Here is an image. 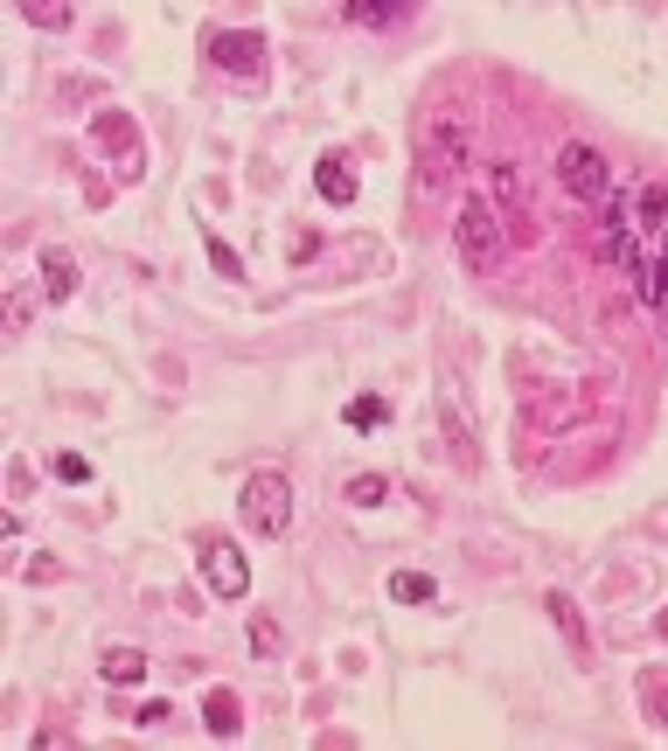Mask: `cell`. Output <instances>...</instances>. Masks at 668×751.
<instances>
[{
  "instance_id": "cell-1",
  "label": "cell",
  "mask_w": 668,
  "mask_h": 751,
  "mask_svg": "<svg viewBox=\"0 0 668 751\" xmlns=\"http://www.w3.org/2000/svg\"><path fill=\"white\" fill-rule=\"evenodd\" d=\"M237 508H244V522L259 529V536H279V529L293 522V487H286V474H251L237 487Z\"/></svg>"
},
{
  "instance_id": "cell-2",
  "label": "cell",
  "mask_w": 668,
  "mask_h": 751,
  "mask_svg": "<svg viewBox=\"0 0 668 751\" xmlns=\"http://www.w3.org/2000/svg\"><path fill=\"white\" fill-rule=\"evenodd\" d=\"M453 244H459V257H467L474 272H487L502 257V216L487 210V202H467V210L453 216Z\"/></svg>"
},
{
  "instance_id": "cell-3",
  "label": "cell",
  "mask_w": 668,
  "mask_h": 751,
  "mask_svg": "<svg viewBox=\"0 0 668 751\" xmlns=\"http://www.w3.org/2000/svg\"><path fill=\"white\" fill-rule=\"evenodd\" d=\"M557 181H564V189H571V195H585V202H599L606 189H613V168H606V153L599 146H564L557 153Z\"/></svg>"
},
{
  "instance_id": "cell-4",
  "label": "cell",
  "mask_w": 668,
  "mask_h": 751,
  "mask_svg": "<svg viewBox=\"0 0 668 751\" xmlns=\"http://www.w3.org/2000/svg\"><path fill=\"white\" fill-rule=\"evenodd\" d=\"M210 63L216 70H237V77H259L265 70V35L259 29H216L210 35Z\"/></svg>"
},
{
  "instance_id": "cell-5",
  "label": "cell",
  "mask_w": 668,
  "mask_h": 751,
  "mask_svg": "<svg viewBox=\"0 0 668 751\" xmlns=\"http://www.w3.org/2000/svg\"><path fill=\"white\" fill-rule=\"evenodd\" d=\"M202 578H210L216 599H244V591H251V564L230 550V542H210V550H202Z\"/></svg>"
},
{
  "instance_id": "cell-6",
  "label": "cell",
  "mask_w": 668,
  "mask_h": 751,
  "mask_svg": "<svg viewBox=\"0 0 668 751\" xmlns=\"http://www.w3.org/2000/svg\"><path fill=\"white\" fill-rule=\"evenodd\" d=\"M202 723H210V738H237V731H244V710H237V696H230V689H216L210 703H202Z\"/></svg>"
},
{
  "instance_id": "cell-7",
  "label": "cell",
  "mask_w": 668,
  "mask_h": 751,
  "mask_svg": "<svg viewBox=\"0 0 668 751\" xmlns=\"http://www.w3.org/2000/svg\"><path fill=\"white\" fill-rule=\"evenodd\" d=\"M42 293L49 300H70L77 293V257L70 251H42Z\"/></svg>"
},
{
  "instance_id": "cell-8",
  "label": "cell",
  "mask_w": 668,
  "mask_h": 751,
  "mask_svg": "<svg viewBox=\"0 0 668 751\" xmlns=\"http://www.w3.org/2000/svg\"><path fill=\"white\" fill-rule=\"evenodd\" d=\"M314 189H321L327 202H355V168H348V161H334V153H327V161L314 168Z\"/></svg>"
},
{
  "instance_id": "cell-9",
  "label": "cell",
  "mask_w": 668,
  "mask_h": 751,
  "mask_svg": "<svg viewBox=\"0 0 668 751\" xmlns=\"http://www.w3.org/2000/svg\"><path fill=\"white\" fill-rule=\"evenodd\" d=\"M98 676H105V682H140L146 676V654H140V647H112V654L98 661Z\"/></svg>"
},
{
  "instance_id": "cell-10",
  "label": "cell",
  "mask_w": 668,
  "mask_h": 751,
  "mask_svg": "<svg viewBox=\"0 0 668 751\" xmlns=\"http://www.w3.org/2000/svg\"><path fill=\"white\" fill-rule=\"evenodd\" d=\"M391 599H404V606H432V599H439V585H432L425 571H391Z\"/></svg>"
},
{
  "instance_id": "cell-11",
  "label": "cell",
  "mask_w": 668,
  "mask_h": 751,
  "mask_svg": "<svg viewBox=\"0 0 668 751\" xmlns=\"http://www.w3.org/2000/svg\"><path fill=\"white\" fill-rule=\"evenodd\" d=\"M550 619H557V627H564V640H571V654H593V640H585V619H578V606L564 599V591H557V599H550Z\"/></svg>"
},
{
  "instance_id": "cell-12",
  "label": "cell",
  "mask_w": 668,
  "mask_h": 751,
  "mask_svg": "<svg viewBox=\"0 0 668 751\" xmlns=\"http://www.w3.org/2000/svg\"><path fill=\"white\" fill-rule=\"evenodd\" d=\"M640 293H648V300H655V306H661V300H668V244H661V251H655V257H648V265H640Z\"/></svg>"
},
{
  "instance_id": "cell-13",
  "label": "cell",
  "mask_w": 668,
  "mask_h": 751,
  "mask_svg": "<svg viewBox=\"0 0 668 751\" xmlns=\"http://www.w3.org/2000/svg\"><path fill=\"white\" fill-rule=\"evenodd\" d=\"M348 425H355V432L391 425V404H383V397H355V404H348Z\"/></svg>"
},
{
  "instance_id": "cell-14",
  "label": "cell",
  "mask_w": 668,
  "mask_h": 751,
  "mask_svg": "<svg viewBox=\"0 0 668 751\" xmlns=\"http://www.w3.org/2000/svg\"><path fill=\"white\" fill-rule=\"evenodd\" d=\"M383 495H391V480H383V474H355V480H348V501H355V508H376Z\"/></svg>"
},
{
  "instance_id": "cell-15",
  "label": "cell",
  "mask_w": 668,
  "mask_h": 751,
  "mask_svg": "<svg viewBox=\"0 0 668 751\" xmlns=\"http://www.w3.org/2000/svg\"><path fill=\"white\" fill-rule=\"evenodd\" d=\"M251 654H259V661L279 654V627H272V619H251Z\"/></svg>"
},
{
  "instance_id": "cell-16",
  "label": "cell",
  "mask_w": 668,
  "mask_h": 751,
  "mask_svg": "<svg viewBox=\"0 0 668 751\" xmlns=\"http://www.w3.org/2000/svg\"><path fill=\"white\" fill-rule=\"evenodd\" d=\"M640 223H661L668 216V189H640V210H634Z\"/></svg>"
},
{
  "instance_id": "cell-17",
  "label": "cell",
  "mask_w": 668,
  "mask_h": 751,
  "mask_svg": "<svg viewBox=\"0 0 668 751\" xmlns=\"http://www.w3.org/2000/svg\"><path fill=\"white\" fill-rule=\"evenodd\" d=\"M57 474L63 480H91V459L84 453H57Z\"/></svg>"
},
{
  "instance_id": "cell-18",
  "label": "cell",
  "mask_w": 668,
  "mask_h": 751,
  "mask_svg": "<svg viewBox=\"0 0 668 751\" xmlns=\"http://www.w3.org/2000/svg\"><path fill=\"white\" fill-rule=\"evenodd\" d=\"M29 314H36V300L29 293H8V327H29Z\"/></svg>"
},
{
  "instance_id": "cell-19",
  "label": "cell",
  "mask_w": 668,
  "mask_h": 751,
  "mask_svg": "<svg viewBox=\"0 0 668 751\" xmlns=\"http://www.w3.org/2000/svg\"><path fill=\"white\" fill-rule=\"evenodd\" d=\"M29 21H36V29H63V21H70V8H42V0H36V8H29Z\"/></svg>"
},
{
  "instance_id": "cell-20",
  "label": "cell",
  "mask_w": 668,
  "mask_h": 751,
  "mask_svg": "<svg viewBox=\"0 0 668 751\" xmlns=\"http://www.w3.org/2000/svg\"><path fill=\"white\" fill-rule=\"evenodd\" d=\"M210 265H216L223 278H244V265H237V251H223V244H210Z\"/></svg>"
},
{
  "instance_id": "cell-21",
  "label": "cell",
  "mask_w": 668,
  "mask_h": 751,
  "mask_svg": "<svg viewBox=\"0 0 668 751\" xmlns=\"http://www.w3.org/2000/svg\"><path fill=\"white\" fill-rule=\"evenodd\" d=\"M168 723V703H140V731H161Z\"/></svg>"
},
{
  "instance_id": "cell-22",
  "label": "cell",
  "mask_w": 668,
  "mask_h": 751,
  "mask_svg": "<svg viewBox=\"0 0 668 751\" xmlns=\"http://www.w3.org/2000/svg\"><path fill=\"white\" fill-rule=\"evenodd\" d=\"M655 696V723H668V689H648Z\"/></svg>"
},
{
  "instance_id": "cell-23",
  "label": "cell",
  "mask_w": 668,
  "mask_h": 751,
  "mask_svg": "<svg viewBox=\"0 0 668 751\" xmlns=\"http://www.w3.org/2000/svg\"><path fill=\"white\" fill-rule=\"evenodd\" d=\"M661 314H668V300H661Z\"/></svg>"
}]
</instances>
